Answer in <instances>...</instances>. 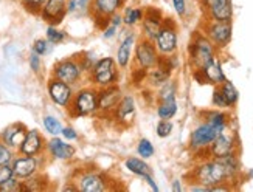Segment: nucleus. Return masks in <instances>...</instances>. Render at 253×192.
I'll return each mask as SVG.
<instances>
[{
    "instance_id": "obj_48",
    "label": "nucleus",
    "mask_w": 253,
    "mask_h": 192,
    "mask_svg": "<svg viewBox=\"0 0 253 192\" xmlns=\"http://www.w3.org/2000/svg\"><path fill=\"white\" fill-rule=\"evenodd\" d=\"M141 178H143V182H145L148 186H151L152 191H156V192L159 191V186H157L156 180H154V177H152V172H151V174H145Z\"/></svg>"
},
{
    "instance_id": "obj_15",
    "label": "nucleus",
    "mask_w": 253,
    "mask_h": 192,
    "mask_svg": "<svg viewBox=\"0 0 253 192\" xmlns=\"http://www.w3.org/2000/svg\"><path fill=\"white\" fill-rule=\"evenodd\" d=\"M75 183L78 186V191L83 192H104L109 189L107 177L96 171L83 172Z\"/></svg>"
},
{
    "instance_id": "obj_17",
    "label": "nucleus",
    "mask_w": 253,
    "mask_h": 192,
    "mask_svg": "<svg viewBox=\"0 0 253 192\" xmlns=\"http://www.w3.org/2000/svg\"><path fill=\"white\" fill-rule=\"evenodd\" d=\"M232 152H238V137L236 133H228L227 130L219 133L216 140L210 146V155L211 158H221Z\"/></svg>"
},
{
    "instance_id": "obj_46",
    "label": "nucleus",
    "mask_w": 253,
    "mask_h": 192,
    "mask_svg": "<svg viewBox=\"0 0 253 192\" xmlns=\"http://www.w3.org/2000/svg\"><path fill=\"white\" fill-rule=\"evenodd\" d=\"M225 2H230V0H199V3L204 8V11H208V9H211V8L221 5V3H225Z\"/></svg>"
},
{
    "instance_id": "obj_12",
    "label": "nucleus",
    "mask_w": 253,
    "mask_h": 192,
    "mask_svg": "<svg viewBox=\"0 0 253 192\" xmlns=\"http://www.w3.org/2000/svg\"><path fill=\"white\" fill-rule=\"evenodd\" d=\"M47 92L54 104L59 107H65V109H69L72 99H73V95H75L70 84L62 82L53 76L50 77V81L47 84Z\"/></svg>"
},
{
    "instance_id": "obj_13",
    "label": "nucleus",
    "mask_w": 253,
    "mask_h": 192,
    "mask_svg": "<svg viewBox=\"0 0 253 192\" xmlns=\"http://www.w3.org/2000/svg\"><path fill=\"white\" fill-rule=\"evenodd\" d=\"M165 20L163 11L157 6H146L145 8V16L141 20V33L143 38L154 40L157 38V33Z\"/></svg>"
},
{
    "instance_id": "obj_49",
    "label": "nucleus",
    "mask_w": 253,
    "mask_h": 192,
    "mask_svg": "<svg viewBox=\"0 0 253 192\" xmlns=\"http://www.w3.org/2000/svg\"><path fill=\"white\" fill-rule=\"evenodd\" d=\"M188 191H191V192H211V188H208V186H205L202 183H196L194 182V185H191L188 188Z\"/></svg>"
},
{
    "instance_id": "obj_41",
    "label": "nucleus",
    "mask_w": 253,
    "mask_h": 192,
    "mask_svg": "<svg viewBox=\"0 0 253 192\" xmlns=\"http://www.w3.org/2000/svg\"><path fill=\"white\" fill-rule=\"evenodd\" d=\"M90 5H92V0H69L67 9H69V13L85 11V9H90Z\"/></svg>"
},
{
    "instance_id": "obj_6",
    "label": "nucleus",
    "mask_w": 253,
    "mask_h": 192,
    "mask_svg": "<svg viewBox=\"0 0 253 192\" xmlns=\"http://www.w3.org/2000/svg\"><path fill=\"white\" fill-rule=\"evenodd\" d=\"M202 31L207 35L217 50H224L232 42L233 36V24L232 22H216V20H207L202 25Z\"/></svg>"
},
{
    "instance_id": "obj_1",
    "label": "nucleus",
    "mask_w": 253,
    "mask_h": 192,
    "mask_svg": "<svg viewBox=\"0 0 253 192\" xmlns=\"http://www.w3.org/2000/svg\"><path fill=\"white\" fill-rule=\"evenodd\" d=\"M190 177L193 178V182L202 183V185L211 188V189L214 186H219V185H230L232 186L224 164L219 161L217 158H207V160L199 161L191 169Z\"/></svg>"
},
{
    "instance_id": "obj_50",
    "label": "nucleus",
    "mask_w": 253,
    "mask_h": 192,
    "mask_svg": "<svg viewBox=\"0 0 253 192\" xmlns=\"http://www.w3.org/2000/svg\"><path fill=\"white\" fill-rule=\"evenodd\" d=\"M171 189H172L174 192H182V191H183V186H182V183H180V180H174Z\"/></svg>"
},
{
    "instance_id": "obj_44",
    "label": "nucleus",
    "mask_w": 253,
    "mask_h": 192,
    "mask_svg": "<svg viewBox=\"0 0 253 192\" xmlns=\"http://www.w3.org/2000/svg\"><path fill=\"white\" fill-rule=\"evenodd\" d=\"M42 56H39L38 53L31 51L30 53V58H28V62H30V69L33 70V73H39L41 69H42Z\"/></svg>"
},
{
    "instance_id": "obj_28",
    "label": "nucleus",
    "mask_w": 253,
    "mask_h": 192,
    "mask_svg": "<svg viewBox=\"0 0 253 192\" xmlns=\"http://www.w3.org/2000/svg\"><path fill=\"white\" fill-rule=\"evenodd\" d=\"M171 77L169 73H167L165 70H162L160 67H152L148 72V77H146V85L151 88H159L162 84H165Z\"/></svg>"
},
{
    "instance_id": "obj_43",
    "label": "nucleus",
    "mask_w": 253,
    "mask_h": 192,
    "mask_svg": "<svg viewBox=\"0 0 253 192\" xmlns=\"http://www.w3.org/2000/svg\"><path fill=\"white\" fill-rule=\"evenodd\" d=\"M14 177L13 166L11 164H0V188H2L6 182H9Z\"/></svg>"
},
{
    "instance_id": "obj_36",
    "label": "nucleus",
    "mask_w": 253,
    "mask_h": 192,
    "mask_svg": "<svg viewBox=\"0 0 253 192\" xmlns=\"http://www.w3.org/2000/svg\"><path fill=\"white\" fill-rule=\"evenodd\" d=\"M137 154H138V156L143 158V160H148V158L154 156L156 149H154V144L148 138H141L137 144Z\"/></svg>"
},
{
    "instance_id": "obj_26",
    "label": "nucleus",
    "mask_w": 253,
    "mask_h": 192,
    "mask_svg": "<svg viewBox=\"0 0 253 192\" xmlns=\"http://www.w3.org/2000/svg\"><path fill=\"white\" fill-rule=\"evenodd\" d=\"M177 81H174V79H168L167 82L162 84L157 90V103H163V101H174L177 99Z\"/></svg>"
},
{
    "instance_id": "obj_27",
    "label": "nucleus",
    "mask_w": 253,
    "mask_h": 192,
    "mask_svg": "<svg viewBox=\"0 0 253 192\" xmlns=\"http://www.w3.org/2000/svg\"><path fill=\"white\" fill-rule=\"evenodd\" d=\"M125 167L127 169V171L130 174H134V175H138V177H143L145 174H151V167L149 164L143 160V158L140 156H129L126 158V161H125Z\"/></svg>"
},
{
    "instance_id": "obj_23",
    "label": "nucleus",
    "mask_w": 253,
    "mask_h": 192,
    "mask_svg": "<svg viewBox=\"0 0 253 192\" xmlns=\"http://www.w3.org/2000/svg\"><path fill=\"white\" fill-rule=\"evenodd\" d=\"M27 132H28V129L24 122H14L0 133V140L5 141L9 148L19 149L20 144L24 143V140L27 137Z\"/></svg>"
},
{
    "instance_id": "obj_47",
    "label": "nucleus",
    "mask_w": 253,
    "mask_h": 192,
    "mask_svg": "<svg viewBox=\"0 0 253 192\" xmlns=\"http://www.w3.org/2000/svg\"><path fill=\"white\" fill-rule=\"evenodd\" d=\"M61 135L64 137V140H67V141H75V140H78V132H76L73 127H64Z\"/></svg>"
},
{
    "instance_id": "obj_39",
    "label": "nucleus",
    "mask_w": 253,
    "mask_h": 192,
    "mask_svg": "<svg viewBox=\"0 0 253 192\" xmlns=\"http://www.w3.org/2000/svg\"><path fill=\"white\" fill-rule=\"evenodd\" d=\"M172 129H174V126H172L171 119H160L157 122V127H156L157 135L160 138H168L169 135L172 133Z\"/></svg>"
},
{
    "instance_id": "obj_40",
    "label": "nucleus",
    "mask_w": 253,
    "mask_h": 192,
    "mask_svg": "<svg viewBox=\"0 0 253 192\" xmlns=\"http://www.w3.org/2000/svg\"><path fill=\"white\" fill-rule=\"evenodd\" d=\"M211 104L216 107V109H222V110H227V109H230L228 107V104H227V101H225V98H224V95H222V92L219 90V87L216 85L214 87V90H213V95H211Z\"/></svg>"
},
{
    "instance_id": "obj_2",
    "label": "nucleus",
    "mask_w": 253,
    "mask_h": 192,
    "mask_svg": "<svg viewBox=\"0 0 253 192\" xmlns=\"http://www.w3.org/2000/svg\"><path fill=\"white\" fill-rule=\"evenodd\" d=\"M216 45L207 38L202 30H197L193 33L191 40L188 43V62L193 70L202 69L210 61H213L217 56Z\"/></svg>"
},
{
    "instance_id": "obj_5",
    "label": "nucleus",
    "mask_w": 253,
    "mask_h": 192,
    "mask_svg": "<svg viewBox=\"0 0 253 192\" xmlns=\"http://www.w3.org/2000/svg\"><path fill=\"white\" fill-rule=\"evenodd\" d=\"M159 54H174L179 47V27L172 17L165 16L163 24L154 39Z\"/></svg>"
},
{
    "instance_id": "obj_21",
    "label": "nucleus",
    "mask_w": 253,
    "mask_h": 192,
    "mask_svg": "<svg viewBox=\"0 0 253 192\" xmlns=\"http://www.w3.org/2000/svg\"><path fill=\"white\" fill-rule=\"evenodd\" d=\"M135 43H137V36L135 33H127L123 38V40L120 42L118 50H117V64L120 69H127L134 58V50H135Z\"/></svg>"
},
{
    "instance_id": "obj_33",
    "label": "nucleus",
    "mask_w": 253,
    "mask_h": 192,
    "mask_svg": "<svg viewBox=\"0 0 253 192\" xmlns=\"http://www.w3.org/2000/svg\"><path fill=\"white\" fill-rule=\"evenodd\" d=\"M43 122V127H45V130L53 135V137H58V135H61L64 126L61 124V121L56 118V116H53V115H45L42 119Z\"/></svg>"
},
{
    "instance_id": "obj_3",
    "label": "nucleus",
    "mask_w": 253,
    "mask_h": 192,
    "mask_svg": "<svg viewBox=\"0 0 253 192\" xmlns=\"http://www.w3.org/2000/svg\"><path fill=\"white\" fill-rule=\"evenodd\" d=\"M72 116H89L100 112L98 104V88L96 87H84L75 92L73 99L69 106Z\"/></svg>"
},
{
    "instance_id": "obj_42",
    "label": "nucleus",
    "mask_w": 253,
    "mask_h": 192,
    "mask_svg": "<svg viewBox=\"0 0 253 192\" xmlns=\"http://www.w3.org/2000/svg\"><path fill=\"white\" fill-rule=\"evenodd\" d=\"M50 47H51V43L47 39H36L35 43H33L31 51L38 53L39 56H45L50 53Z\"/></svg>"
},
{
    "instance_id": "obj_20",
    "label": "nucleus",
    "mask_w": 253,
    "mask_h": 192,
    "mask_svg": "<svg viewBox=\"0 0 253 192\" xmlns=\"http://www.w3.org/2000/svg\"><path fill=\"white\" fill-rule=\"evenodd\" d=\"M47 148L45 140L41 135L39 130L31 129L27 132V137L24 140V143L20 144V148L17 149V152L20 155H28V156H38L39 154H42V151Z\"/></svg>"
},
{
    "instance_id": "obj_14",
    "label": "nucleus",
    "mask_w": 253,
    "mask_h": 192,
    "mask_svg": "<svg viewBox=\"0 0 253 192\" xmlns=\"http://www.w3.org/2000/svg\"><path fill=\"white\" fill-rule=\"evenodd\" d=\"M137 114V106H135V99L132 95H123V98L120 99V103L117 109L112 112V118L123 127H129L134 124Z\"/></svg>"
},
{
    "instance_id": "obj_4",
    "label": "nucleus",
    "mask_w": 253,
    "mask_h": 192,
    "mask_svg": "<svg viewBox=\"0 0 253 192\" xmlns=\"http://www.w3.org/2000/svg\"><path fill=\"white\" fill-rule=\"evenodd\" d=\"M120 67L114 58H101L98 59L90 70V82L96 88H104L109 85L118 84L120 79Z\"/></svg>"
},
{
    "instance_id": "obj_7",
    "label": "nucleus",
    "mask_w": 253,
    "mask_h": 192,
    "mask_svg": "<svg viewBox=\"0 0 253 192\" xmlns=\"http://www.w3.org/2000/svg\"><path fill=\"white\" fill-rule=\"evenodd\" d=\"M126 0H92L90 14L98 30H104L109 25V19L123 8Z\"/></svg>"
},
{
    "instance_id": "obj_37",
    "label": "nucleus",
    "mask_w": 253,
    "mask_h": 192,
    "mask_svg": "<svg viewBox=\"0 0 253 192\" xmlns=\"http://www.w3.org/2000/svg\"><path fill=\"white\" fill-rule=\"evenodd\" d=\"M14 151L13 148H9V146L0 140V164H11L14 160Z\"/></svg>"
},
{
    "instance_id": "obj_9",
    "label": "nucleus",
    "mask_w": 253,
    "mask_h": 192,
    "mask_svg": "<svg viewBox=\"0 0 253 192\" xmlns=\"http://www.w3.org/2000/svg\"><path fill=\"white\" fill-rule=\"evenodd\" d=\"M193 79L201 85H205V84H210V85H214V87L221 85L227 79L225 73L222 70L221 59L216 56L213 61H210L205 67H202V69L193 70Z\"/></svg>"
},
{
    "instance_id": "obj_29",
    "label": "nucleus",
    "mask_w": 253,
    "mask_h": 192,
    "mask_svg": "<svg viewBox=\"0 0 253 192\" xmlns=\"http://www.w3.org/2000/svg\"><path fill=\"white\" fill-rule=\"evenodd\" d=\"M143 16H145V8L141 6H127L123 13V24L126 27H135L141 24Z\"/></svg>"
},
{
    "instance_id": "obj_31",
    "label": "nucleus",
    "mask_w": 253,
    "mask_h": 192,
    "mask_svg": "<svg viewBox=\"0 0 253 192\" xmlns=\"http://www.w3.org/2000/svg\"><path fill=\"white\" fill-rule=\"evenodd\" d=\"M177 99L163 101V103H157V115L160 119H172L177 114Z\"/></svg>"
},
{
    "instance_id": "obj_38",
    "label": "nucleus",
    "mask_w": 253,
    "mask_h": 192,
    "mask_svg": "<svg viewBox=\"0 0 253 192\" xmlns=\"http://www.w3.org/2000/svg\"><path fill=\"white\" fill-rule=\"evenodd\" d=\"M45 2L47 0H20L22 6H24L31 14H41V11H42L43 5H45Z\"/></svg>"
},
{
    "instance_id": "obj_45",
    "label": "nucleus",
    "mask_w": 253,
    "mask_h": 192,
    "mask_svg": "<svg viewBox=\"0 0 253 192\" xmlns=\"http://www.w3.org/2000/svg\"><path fill=\"white\" fill-rule=\"evenodd\" d=\"M172 6L179 17L186 16V0H172Z\"/></svg>"
},
{
    "instance_id": "obj_16",
    "label": "nucleus",
    "mask_w": 253,
    "mask_h": 192,
    "mask_svg": "<svg viewBox=\"0 0 253 192\" xmlns=\"http://www.w3.org/2000/svg\"><path fill=\"white\" fill-rule=\"evenodd\" d=\"M123 98L122 88L115 85H109L104 88H98V104H100V112L103 115H112V112L117 109L120 99Z\"/></svg>"
},
{
    "instance_id": "obj_24",
    "label": "nucleus",
    "mask_w": 253,
    "mask_h": 192,
    "mask_svg": "<svg viewBox=\"0 0 253 192\" xmlns=\"http://www.w3.org/2000/svg\"><path fill=\"white\" fill-rule=\"evenodd\" d=\"M47 151L54 160H72L76 154V149L67 143V140H61L58 137H53L47 143Z\"/></svg>"
},
{
    "instance_id": "obj_18",
    "label": "nucleus",
    "mask_w": 253,
    "mask_h": 192,
    "mask_svg": "<svg viewBox=\"0 0 253 192\" xmlns=\"http://www.w3.org/2000/svg\"><path fill=\"white\" fill-rule=\"evenodd\" d=\"M69 0H47L41 11V17L47 22L48 25H59L64 20L65 14L69 13L67 9Z\"/></svg>"
},
{
    "instance_id": "obj_10",
    "label": "nucleus",
    "mask_w": 253,
    "mask_h": 192,
    "mask_svg": "<svg viewBox=\"0 0 253 192\" xmlns=\"http://www.w3.org/2000/svg\"><path fill=\"white\" fill-rule=\"evenodd\" d=\"M217 135L219 133L208 122H205V121L199 122L193 129V132L190 135V140H188V148H190V151L193 154H196V152H199V151L210 149L211 143L216 140Z\"/></svg>"
},
{
    "instance_id": "obj_34",
    "label": "nucleus",
    "mask_w": 253,
    "mask_h": 192,
    "mask_svg": "<svg viewBox=\"0 0 253 192\" xmlns=\"http://www.w3.org/2000/svg\"><path fill=\"white\" fill-rule=\"evenodd\" d=\"M148 72L149 69H143V67H135L130 73V82L134 87L141 88L143 85H146V77H148Z\"/></svg>"
},
{
    "instance_id": "obj_32",
    "label": "nucleus",
    "mask_w": 253,
    "mask_h": 192,
    "mask_svg": "<svg viewBox=\"0 0 253 192\" xmlns=\"http://www.w3.org/2000/svg\"><path fill=\"white\" fill-rule=\"evenodd\" d=\"M122 25H125L123 24V16L120 14V13L114 14L111 19H109V25L103 30V38L104 39H112V38H115L118 30H120V27H122Z\"/></svg>"
},
{
    "instance_id": "obj_35",
    "label": "nucleus",
    "mask_w": 253,
    "mask_h": 192,
    "mask_svg": "<svg viewBox=\"0 0 253 192\" xmlns=\"http://www.w3.org/2000/svg\"><path fill=\"white\" fill-rule=\"evenodd\" d=\"M65 39H67V33L59 30L56 25H48L47 28V40L51 43V45H58V43H62Z\"/></svg>"
},
{
    "instance_id": "obj_25",
    "label": "nucleus",
    "mask_w": 253,
    "mask_h": 192,
    "mask_svg": "<svg viewBox=\"0 0 253 192\" xmlns=\"http://www.w3.org/2000/svg\"><path fill=\"white\" fill-rule=\"evenodd\" d=\"M205 16H207V20L232 22V19H233V3H232V0L205 11Z\"/></svg>"
},
{
    "instance_id": "obj_30",
    "label": "nucleus",
    "mask_w": 253,
    "mask_h": 192,
    "mask_svg": "<svg viewBox=\"0 0 253 192\" xmlns=\"http://www.w3.org/2000/svg\"><path fill=\"white\" fill-rule=\"evenodd\" d=\"M217 87L222 92L228 107L233 109L238 104V99H239V92H238V88L235 87V84L232 81H228V79H225V81L221 85H217Z\"/></svg>"
},
{
    "instance_id": "obj_22",
    "label": "nucleus",
    "mask_w": 253,
    "mask_h": 192,
    "mask_svg": "<svg viewBox=\"0 0 253 192\" xmlns=\"http://www.w3.org/2000/svg\"><path fill=\"white\" fill-rule=\"evenodd\" d=\"M201 119L208 122L210 126L217 132L222 133L228 130L230 122H232V116H230L225 110L222 109H216V110H205L201 114Z\"/></svg>"
},
{
    "instance_id": "obj_8",
    "label": "nucleus",
    "mask_w": 253,
    "mask_h": 192,
    "mask_svg": "<svg viewBox=\"0 0 253 192\" xmlns=\"http://www.w3.org/2000/svg\"><path fill=\"white\" fill-rule=\"evenodd\" d=\"M83 73H84V70L80 64V59L78 58H67V59L58 61L56 64H54L51 76L59 79V81H62V82H67V84L73 85V84L81 81Z\"/></svg>"
},
{
    "instance_id": "obj_19",
    "label": "nucleus",
    "mask_w": 253,
    "mask_h": 192,
    "mask_svg": "<svg viewBox=\"0 0 253 192\" xmlns=\"http://www.w3.org/2000/svg\"><path fill=\"white\" fill-rule=\"evenodd\" d=\"M13 166V172L14 177L20 178V180H27L33 175H36L39 171V160L38 156H28V155H22L17 156L11 163Z\"/></svg>"
},
{
    "instance_id": "obj_11",
    "label": "nucleus",
    "mask_w": 253,
    "mask_h": 192,
    "mask_svg": "<svg viewBox=\"0 0 253 192\" xmlns=\"http://www.w3.org/2000/svg\"><path fill=\"white\" fill-rule=\"evenodd\" d=\"M159 61V51L154 40L141 38L135 43V50H134V62L138 67L143 69H152V67L157 65Z\"/></svg>"
}]
</instances>
